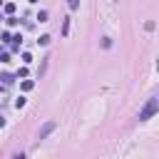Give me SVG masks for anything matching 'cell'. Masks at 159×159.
Masks as SVG:
<instances>
[{
    "label": "cell",
    "mask_w": 159,
    "mask_h": 159,
    "mask_svg": "<svg viewBox=\"0 0 159 159\" xmlns=\"http://www.w3.org/2000/svg\"><path fill=\"white\" fill-rule=\"evenodd\" d=\"M47 15H50L47 10H40V12H37V20H40V22H47Z\"/></svg>",
    "instance_id": "cell-8"
},
{
    "label": "cell",
    "mask_w": 159,
    "mask_h": 159,
    "mask_svg": "<svg viewBox=\"0 0 159 159\" xmlns=\"http://www.w3.org/2000/svg\"><path fill=\"white\" fill-rule=\"evenodd\" d=\"M159 112V99L157 97H152V99H147V104H144V109L139 112V122H147V119H152L154 114Z\"/></svg>",
    "instance_id": "cell-1"
},
{
    "label": "cell",
    "mask_w": 159,
    "mask_h": 159,
    "mask_svg": "<svg viewBox=\"0 0 159 159\" xmlns=\"http://www.w3.org/2000/svg\"><path fill=\"white\" fill-rule=\"evenodd\" d=\"M2 127H5V117L0 114V129H2Z\"/></svg>",
    "instance_id": "cell-17"
},
{
    "label": "cell",
    "mask_w": 159,
    "mask_h": 159,
    "mask_svg": "<svg viewBox=\"0 0 159 159\" xmlns=\"http://www.w3.org/2000/svg\"><path fill=\"white\" fill-rule=\"evenodd\" d=\"M0 62H10V55L7 52H0Z\"/></svg>",
    "instance_id": "cell-16"
},
{
    "label": "cell",
    "mask_w": 159,
    "mask_h": 159,
    "mask_svg": "<svg viewBox=\"0 0 159 159\" xmlns=\"http://www.w3.org/2000/svg\"><path fill=\"white\" fill-rule=\"evenodd\" d=\"M67 7H70V10H77V7H80V0H67Z\"/></svg>",
    "instance_id": "cell-11"
},
{
    "label": "cell",
    "mask_w": 159,
    "mask_h": 159,
    "mask_svg": "<svg viewBox=\"0 0 159 159\" xmlns=\"http://www.w3.org/2000/svg\"><path fill=\"white\" fill-rule=\"evenodd\" d=\"M22 62H25V65L32 62V55H30V52H22Z\"/></svg>",
    "instance_id": "cell-14"
},
{
    "label": "cell",
    "mask_w": 159,
    "mask_h": 159,
    "mask_svg": "<svg viewBox=\"0 0 159 159\" xmlns=\"http://www.w3.org/2000/svg\"><path fill=\"white\" fill-rule=\"evenodd\" d=\"M17 77L25 80V77H27V67H20V70H17Z\"/></svg>",
    "instance_id": "cell-13"
},
{
    "label": "cell",
    "mask_w": 159,
    "mask_h": 159,
    "mask_svg": "<svg viewBox=\"0 0 159 159\" xmlns=\"http://www.w3.org/2000/svg\"><path fill=\"white\" fill-rule=\"evenodd\" d=\"M102 47H104V50L112 47V37H102Z\"/></svg>",
    "instance_id": "cell-12"
},
{
    "label": "cell",
    "mask_w": 159,
    "mask_h": 159,
    "mask_svg": "<svg viewBox=\"0 0 159 159\" xmlns=\"http://www.w3.org/2000/svg\"><path fill=\"white\" fill-rule=\"evenodd\" d=\"M50 40H52L50 35H40V40H37V45H50Z\"/></svg>",
    "instance_id": "cell-9"
},
{
    "label": "cell",
    "mask_w": 159,
    "mask_h": 159,
    "mask_svg": "<svg viewBox=\"0 0 159 159\" xmlns=\"http://www.w3.org/2000/svg\"><path fill=\"white\" fill-rule=\"evenodd\" d=\"M5 22H7V25H17V22H20V20H17V17H12V15H10V17H7V20H5Z\"/></svg>",
    "instance_id": "cell-15"
},
{
    "label": "cell",
    "mask_w": 159,
    "mask_h": 159,
    "mask_svg": "<svg viewBox=\"0 0 159 159\" xmlns=\"http://www.w3.org/2000/svg\"><path fill=\"white\" fill-rule=\"evenodd\" d=\"M47 60H50V57H45V60H42V65H40V70H37V77H42V75L47 72Z\"/></svg>",
    "instance_id": "cell-4"
},
{
    "label": "cell",
    "mask_w": 159,
    "mask_h": 159,
    "mask_svg": "<svg viewBox=\"0 0 159 159\" xmlns=\"http://www.w3.org/2000/svg\"><path fill=\"white\" fill-rule=\"evenodd\" d=\"M25 102H27L25 97H17V99H15V107H17V109H22V107H25Z\"/></svg>",
    "instance_id": "cell-10"
},
{
    "label": "cell",
    "mask_w": 159,
    "mask_h": 159,
    "mask_svg": "<svg viewBox=\"0 0 159 159\" xmlns=\"http://www.w3.org/2000/svg\"><path fill=\"white\" fill-rule=\"evenodd\" d=\"M2 10H5L7 15H12V12H15V2H2Z\"/></svg>",
    "instance_id": "cell-3"
},
{
    "label": "cell",
    "mask_w": 159,
    "mask_h": 159,
    "mask_svg": "<svg viewBox=\"0 0 159 159\" xmlns=\"http://www.w3.org/2000/svg\"><path fill=\"white\" fill-rule=\"evenodd\" d=\"M0 7H2V0H0Z\"/></svg>",
    "instance_id": "cell-18"
},
{
    "label": "cell",
    "mask_w": 159,
    "mask_h": 159,
    "mask_svg": "<svg viewBox=\"0 0 159 159\" xmlns=\"http://www.w3.org/2000/svg\"><path fill=\"white\" fill-rule=\"evenodd\" d=\"M55 129H57V122H52V119H50V122H45V124L37 129V139H40V142H42V139H47Z\"/></svg>",
    "instance_id": "cell-2"
},
{
    "label": "cell",
    "mask_w": 159,
    "mask_h": 159,
    "mask_svg": "<svg viewBox=\"0 0 159 159\" xmlns=\"http://www.w3.org/2000/svg\"><path fill=\"white\" fill-rule=\"evenodd\" d=\"M0 80H2V84H10V82H12L15 77H12L10 72H2V75H0Z\"/></svg>",
    "instance_id": "cell-5"
},
{
    "label": "cell",
    "mask_w": 159,
    "mask_h": 159,
    "mask_svg": "<svg viewBox=\"0 0 159 159\" xmlns=\"http://www.w3.org/2000/svg\"><path fill=\"white\" fill-rule=\"evenodd\" d=\"M0 20H2V15H0Z\"/></svg>",
    "instance_id": "cell-19"
},
{
    "label": "cell",
    "mask_w": 159,
    "mask_h": 159,
    "mask_svg": "<svg viewBox=\"0 0 159 159\" xmlns=\"http://www.w3.org/2000/svg\"><path fill=\"white\" fill-rule=\"evenodd\" d=\"M67 32H70V17H65V20H62V35L67 37Z\"/></svg>",
    "instance_id": "cell-6"
},
{
    "label": "cell",
    "mask_w": 159,
    "mask_h": 159,
    "mask_svg": "<svg viewBox=\"0 0 159 159\" xmlns=\"http://www.w3.org/2000/svg\"><path fill=\"white\" fill-rule=\"evenodd\" d=\"M20 87H22V89H25V92H30V89H32V87H35V82H32V80H25V82H22V84H20Z\"/></svg>",
    "instance_id": "cell-7"
}]
</instances>
